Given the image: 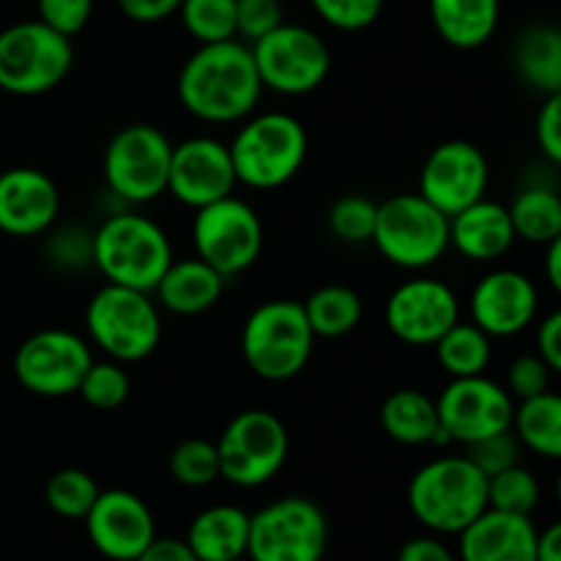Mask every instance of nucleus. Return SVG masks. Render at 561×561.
<instances>
[{
	"mask_svg": "<svg viewBox=\"0 0 561 561\" xmlns=\"http://www.w3.org/2000/svg\"><path fill=\"white\" fill-rule=\"evenodd\" d=\"M316 340L301 301L268 299L247 316L241 356L263 381H290L307 367Z\"/></svg>",
	"mask_w": 561,
	"mask_h": 561,
	"instance_id": "5",
	"label": "nucleus"
},
{
	"mask_svg": "<svg viewBox=\"0 0 561 561\" xmlns=\"http://www.w3.org/2000/svg\"><path fill=\"white\" fill-rule=\"evenodd\" d=\"M219 480L236 488H261L288 460L290 438L283 420L266 409H247L225 425L217 438Z\"/></svg>",
	"mask_w": 561,
	"mask_h": 561,
	"instance_id": "9",
	"label": "nucleus"
},
{
	"mask_svg": "<svg viewBox=\"0 0 561 561\" xmlns=\"http://www.w3.org/2000/svg\"><path fill=\"white\" fill-rule=\"evenodd\" d=\"M491 179L488 157L471 140L438 142L420 170V195L447 217L482 201Z\"/></svg>",
	"mask_w": 561,
	"mask_h": 561,
	"instance_id": "16",
	"label": "nucleus"
},
{
	"mask_svg": "<svg viewBox=\"0 0 561 561\" xmlns=\"http://www.w3.org/2000/svg\"><path fill=\"white\" fill-rule=\"evenodd\" d=\"M173 142L159 126L129 124L110 137L104 148V181L126 203H151L168 192Z\"/></svg>",
	"mask_w": 561,
	"mask_h": 561,
	"instance_id": "13",
	"label": "nucleus"
},
{
	"mask_svg": "<svg viewBox=\"0 0 561 561\" xmlns=\"http://www.w3.org/2000/svg\"><path fill=\"white\" fill-rule=\"evenodd\" d=\"M261 85L283 96H305L327 82L332 53L316 31L305 25L279 22L274 31L252 42Z\"/></svg>",
	"mask_w": 561,
	"mask_h": 561,
	"instance_id": "12",
	"label": "nucleus"
},
{
	"mask_svg": "<svg viewBox=\"0 0 561 561\" xmlns=\"http://www.w3.org/2000/svg\"><path fill=\"white\" fill-rule=\"evenodd\" d=\"M513 433L520 447L548 460L561 458V398L553 389L520 400L513 411Z\"/></svg>",
	"mask_w": 561,
	"mask_h": 561,
	"instance_id": "29",
	"label": "nucleus"
},
{
	"mask_svg": "<svg viewBox=\"0 0 561 561\" xmlns=\"http://www.w3.org/2000/svg\"><path fill=\"white\" fill-rule=\"evenodd\" d=\"M373 244L389 263L422 272L449 250V217L420 192H400L378 203Z\"/></svg>",
	"mask_w": 561,
	"mask_h": 561,
	"instance_id": "7",
	"label": "nucleus"
},
{
	"mask_svg": "<svg viewBox=\"0 0 561 561\" xmlns=\"http://www.w3.org/2000/svg\"><path fill=\"white\" fill-rule=\"evenodd\" d=\"M520 444L515 438L513 427L504 433H493V436L480 438L474 444H466V458L477 466L485 477L499 474V471L510 469V466L518 463Z\"/></svg>",
	"mask_w": 561,
	"mask_h": 561,
	"instance_id": "40",
	"label": "nucleus"
},
{
	"mask_svg": "<svg viewBox=\"0 0 561 561\" xmlns=\"http://www.w3.org/2000/svg\"><path fill=\"white\" fill-rule=\"evenodd\" d=\"M515 69L542 96L561 93V33L557 27L535 25L524 31L515 47Z\"/></svg>",
	"mask_w": 561,
	"mask_h": 561,
	"instance_id": "28",
	"label": "nucleus"
},
{
	"mask_svg": "<svg viewBox=\"0 0 561 561\" xmlns=\"http://www.w3.org/2000/svg\"><path fill=\"white\" fill-rule=\"evenodd\" d=\"M151 294H157L159 305L173 316H203L222 299L225 277L197 255L181 261L173 257Z\"/></svg>",
	"mask_w": 561,
	"mask_h": 561,
	"instance_id": "24",
	"label": "nucleus"
},
{
	"mask_svg": "<svg viewBox=\"0 0 561 561\" xmlns=\"http://www.w3.org/2000/svg\"><path fill=\"white\" fill-rule=\"evenodd\" d=\"M233 162L225 142L217 137H186L173 142L168 170V192L186 208H203L219 197L233 195Z\"/></svg>",
	"mask_w": 561,
	"mask_h": 561,
	"instance_id": "19",
	"label": "nucleus"
},
{
	"mask_svg": "<svg viewBox=\"0 0 561 561\" xmlns=\"http://www.w3.org/2000/svg\"><path fill=\"white\" fill-rule=\"evenodd\" d=\"M383 321L400 343L433 345L460 321V299L442 279H405L389 294Z\"/></svg>",
	"mask_w": 561,
	"mask_h": 561,
	"instance_id": "17",
	"label": "nucleus"
},
{
	"mask_svg": "<svg viewBox=\"0 0 561 561\" xmlns=\"http://www.w3.org/2000/svg\"><path fill=\"white\" fill-rule=\"evenodd\" d=\"M515 244L513 219L507 206L493 201H477L469 208L449 217V247L477 263H491L507 255Z\"/></svg>",
	"mask_w": 561,
	"mask_h": 561,
	"instance_id": "23",
	"label": "nucleus"
},
{
	"mask_svg": "<svg viewBox=\"0 0 561 561\" xmlns=\"http://www.w3.org/2000/svg\"><path fill=\"white\" fill-rule=\"evenodd\" d=\"M184 540L201 561L244 559L247 540H250V513L236 504H214L192 518Z\"/></svg>",
	"mask_w": 561,
	"mask_h": 561,
	"instance_id": "26",
	"label": "nucleus"
},
{
	"mask_svg": "<svg viewBox=\"0 0 561 561\" xmlns=\"http://www.w3.org/2000/svg\"><path fill=\"white\" fill-rule=\"evenodd\" d=\"M60 192L44 170L11 168L0 173V230L16 239L42 236L58 222Z\"/></svg>",
	"mask_w": 561,
	"mask_h": 561,
	"instance_id": "21",
	"label": "nucleus"
},
{
	"mask_svg": "<svg viewBox=\"0 0 561 561\" xmlns=\"http://www.w3.org/2000/svg\"><path fill=\"white\" fill-rule=\"evenodd\" d=\"M135 561H201L179 537H153L151 546Z\"/></svg>",
	"mask_w": 561,
	"mask_h": 561,
	"instance_id": "49",
	"label": "nucleus"
},
{
	"mask_svg": "<svg viewBox=\"0 0 561 561\" xmlns=\"http://www.w3.org/2000/svg\"><path fill=\"white\" fill-rule=\"evenodd\" d=\"M378 203L365 195H345L329 208V230L345 244H365L376 230Z\"/></svg>",
	"mask_w": 561,
	"mask_h": 561,
	"instance_id": "38",
	"label": "nucleus"
},
{
	"mask_svg": "<svg viewBox=\"0 0 561 561\" xmlns=\"http://www.w3.org/2000/svg\"><path fill=\"white\" fill-rule=\"evenodd\" d=\"M192 244L203 263L233 279L255 266L263 252V222L255 208L241 197L228 195L195 208Z\"/></svg>",
	"mask_w": 561,
	"mask_h": 561,
	"instance_id": "11",
	"label": "nucleus"
},
{
	"mask_svg": "<svg viewBox=\"0 0 561 561\" xmlns=\"http://www.w3.org/2000/svg\"><path fill=\"white\" fill-rule=\"evenodd\" d=\"M409 510L431 535L458 537L488 510V477L466 455H444L411 477Z\"/></svg>",
	"mask_w": 561,
	"mask_h": 561,
	"instance_id": "3",
	"label": "nucleus"
},
{
	"mask_svg": "<svg viewBox=\"0 0 561 561\" xmlns=\"http://www.w3.org/2000/svg\"><path fill=\"white\" fill-rule=\"evenodd\" d=\"M493 337L471 321H458L433 343L436 359L449 378H469L488 373L493 359Z\"/></svg>",
	"mask_w": 561,
	"mask_h": 561,
	"instance_id": "32",
	"label": "nucleus"
},
{
	"mask_svg": "<svg viewBox=\"0 0 561 561\" xmlns=\"http://www.w3.org/2000/svg\"><path fill=\"white\" fill-rule=\"evenodd\" d=\"M537 142L546 159L553 164L561 162V93H551L537 113Z\"/></svg>",
	"mask_w": 561,
	"mask_h": 561,
	"instance_id": "45",
	"label": "nucleus"
},
{
	"mask_svg": "<svg viewBox=\"0 0 561 561\" xmlns=\"http://www.w3.org/2000/svg\"><path fill=\"white\" fill-rule=\"evenodd\" d=\"M129 373H126V367L115 359H93L91 367L85 370V376H82L80 389H77V394L96 411L121 409V405L129 400Z\"/></svg>",
	"mask_w": 561,
	"mask_h": 561,
	"instance_id": "36",
	"label": "nucleus"
},
{
	"mask_svg": "<svg viewBox=\"0 0 561 561\" xmlns=\"http://www.w3.org/2000/svg\"><path fill=\"white\" fill-rule=\"evenodd\" d=\"M540 296L537 285L515 268L488 272L469 299L471 323L488 337H515L535 323Z\"/></svg>",
	"mask_w": 561,
	"mask_h": 561,
	"instance_id": "20",
	"label": "nucleus"
},
{
	"mask_svg": "<svg viewBox=\"0 0 561 561\" xmlns=\"http://www.w3.org/2000/svg\"><path fill=\"white\" fill-rule=\"evenodd\" d=\"M82 520L91 546L110 561H135L157 537V520L146 499L124 488L99 491Z\"/></svg>",
	"mask_w": 561,
	"mask_h": 561,
	"instance_id": "18",
	"label": "nucleus"
},
{
	"mask_svg": "<svg viewBox=\"0 0 561 561\" xmlns=\"http://www.w3.org/2000/svg\"><path fill=\"white\" fill-rule=\"evenodd\" d=\"M239 561H241V559H239Z\"/></svg>",
	"mask_w": 561,
	"mask_h": 561,
	"instance_id": "52",
	"label": "nucleus"
},
{
	"mask_svg": "<svg viewBox=\"0 0 561 561\" xmlns=\"http://www.w3.org/2000/svg\"><path fill=\"white\" fill-rule=\"evenodd\" d=\"M537 356L553 373L561 370V312H551V316L540 321V329H537Z\"/></svg>",
	"mask_w": 561,
	"mask_h": 561,
	"instance_id": "47",
	"label": "nucleus"
},
{
	"mask_svg": "<svg viewBox=\"0 0 561 561\" xmlns=\"http://www.w3.org/2000/svg\"><path fill=\"white\" fill-rule=\"evenodd\" d=\"M378 422L392 442L405 444V447H427V444L444 447V444H449V438L442 431V422H438L436 400L422 389H394L381 403Z\"/></svg>",
	"mask_w": 561,
	"mask_h": 561,
	"instance_id": "25",
	"label": "nucleus"
},
{
	"mask_svg": "<svg viewBox=\"0 0 561 561\" xmlns=\"http://www.w3.org/2000/svg\"><path fill=\"white\" fill-rule=\"evenodd\" d=\"M47 255L60 268H82L93 266V233L85 228H64L53 233L47 247Z\"/></svg>",
	"mask_w": 561,
	"mask_h": 561,
	"instance_id": "44",
	"label": "nucleus"
},
{
	"mask_svg": "<svg viewBox=\"0 0 561 561\" xmlns=\"http://www.w3.org/2000/svg\"><path fill=\"white\" fill-rule=\"evenodd\" d=\"M93 354L85 337L69 329H42L14 354V376L36 398H69L80 389Z\"/></svg>",
	"mask_w": 561,
	"mask_h": 561,
	"instance_id": "14",
	"label": "nucleus"
},
{
	"mask_svg": "<svg viewBox=\"0 0 561 561\" xmlns=\"http://www.w3.org/2000/svg\"><path fill=\"white\" fill-rule=\"evenodd\" d=\"M398 561H458V553L438 535H420L400 546Z\"/></svg>",
	"mask_w": 561,
	"mask_h": 561,
	"instance_id": "46",
	"label": "nucleus"
},
{
	"mask_svg": "<svg viewBox=\"0 0 561 561\" xmlns=\"http://www.w3.org/2000/svg\"><path fill=\"white\" fill-rule=\"evenodd\" d=\"M99 491L102 488L96 485V480L88 471L60 469L47 480L44 499H47V507L58 518L82 520L88 515V510L93 507V502H96Z\"/></svg>",
	"mask_w": 561,
	"mask_h": 561,
	"instance_id": "34",
	"label": "nucleus"
},
{
	"mask_svg": "<svg viewBox=\"0 0 561 561\" xmlns=\"http://www.w3.org/2000/svg\"><path fill=\"white\" fill-rule=\"evenodd\" d=\"M438 422L449 444H474L513 427L515 400L499 381L482 376L453 378L436 398Z\"/></svg>",
	"mask_w": 561,
	"mask_h": 561,
	"instance_id": "15",
	"label": "nucleus"
},
{
	"mask_svg": "<svg viewBox=\"0 0 561 561\" xmlns=\"http://www.w3.org/2000/svg\"><path fill=\"white\" fill-rule=\"evenodd\" d=\"M507 211L510 219H513L515 239L540 247L561 239V197L553 186H526L515 195Z\"/></svg>",
	"mask_w": 561,
	"mask_h": 561,
	"instance_id": "30",
	"label": "nucleus"
},
{
	"mask_svg": "<svg viewBox=\"0 0 561 561\" xmlns=\"http://www.w3.org/2000/svg\"><path fill=\"white\" fill-rule=\"evenodd\" d=\"M173 257L170 236L146 214H113L93 230V266L113 285L151 294Z\"/></svg>",
	"mask_w": 561,
	"mask_h": 561,
	"instance_id": "4",
	"label": "nucleus"
},
{
	"mask_svg": "<svg viewBox=\"0 0 561 561\" xmlns=\"http://www.w3.org/2000/svg\"><path fill=\"white\" fill-rule=\"evenodd\" d=\"M316 14L337 31L356 33L381 16L383 0H310Z\"/></svg>",
	"mask_w": 561,
	"mask_h": 561,
	"instance_id": "39",
	"label": "nucleus"
},
{
	"mask_svg": "<svg viewBox=\"0 0 561 561\" xmlns=\"http://www.w3.org/2000/svg\"><path fill=\"white\" fill-rule=\"evenodd\" d=\"M181 107L206 124H239L261 102V77L247 44H201L181 66L175 82Z\"/></svg>",
	"mask_w": 561,
	"mask_h": 561,
	"instance_id": "1",
	"label": "nucleus"
},
{
	"mask_svg": "<svg viewBox=\"0 0 561 561\" xmlns=\"http://www.w3.org/2000/svg\"><path fill=\"white\" fill-rule=\"evenodd\" d=\"M38 20L64 36H77L93 14V0H36Z\"/></svg>",
	"mask_w": 561,
	"mask_h": 561,
	"instance_id": "43",
	"label": "nucleus"
},
{
	"mask_svg": "<svg viewBox=\"0 0 561 561\" xmlns=\"http://www.w3.org/2000/svg\"><path fill=\"white\" fill-rule=\"evenodd\" d=\"M537 561H561V526L551 524L537 531Z\"/></svg>",
	"mask_w": 561,
	"mask_h": 561,
	"instance_id": "50",
	"label": "nucleus"
},
{
	"mask_svg": "<svg viewBox=\"0 0 561 561\" xmlns=\"http://www.w3.org/2000/svg\"><path fill=\"white\" fill-rule=\"evenodd\" d=\"M283 22L279 0H236V36L257 42Z\"/></svg>",
	"mask_w": 561,
	"mask_h": 561,
	"instance_id": "42",
	"label": "nucleus"
},
{
	"mask_svg": "<svg viewBox=\"0 0 561 561\" xmlns=\"http://www.w3.org/2000/svg\"><path fill=\"white\" fill-rule=\"evenodd\" d=\"M186 33L197 44L228 42L236 36V0H181L179 11Z\"/></svg>",
	"mask_w": 561,
	"mask_h": 561,
	"instance_id": "35",
	"label": "nucleus"
},
{
	"mask_svg": "<svg viewBox=\"0 0 561 561\" xmlns=\"http://www.w3.org/2000/svg\"><path fill=\"white\" fill-rule=\"evenodd\" d=\"M301 307H305L312 334L323 340L351 334L362 323V312H365L362 296L348 285H323L312 290L310 299L301 301Z\"/></svg>",
	"mask_w": 561,
	"mask_h": 561,
	"instance_id": "31",
	"label": "nucleus"
},
{
	"mask_svg": "<svg viewBox=\"0 0 561 561\" xmlns=\"http://www.w3.org/2000/svg\"><path fill=\"white\" fill-rule=\"evenodd\" d=\"M537 531L531 515L488 507L458 535V561H537Z\"/></svg>",
	"mask_w": 561,
	"mask_h": 561,
	"instance_id": "22",
	"label": "nucleus"
},
{
	"mask_svg": "<svg viewBox=\"0 0 561 561\" xmlns=\"http://www.w3.org/2000/svg\"><path fill=\"white\" fill-rule=\"evenodd\" d=\"M542 499L535 471L515 463L499 474L488 477V507L510 515H531Z\"/></svg>",
	"mask_w": 561,
	"mask_h": 561,
	"instance_id": "33",
	"label": "nucleus"
},
{
	"mask_svg": "<svg viewBox=\"0 0 561 561\" xmlns=\"http://www.w3.org/2000/svg\"><path fill=\"white\" fill-rule=\"evenodd\" d=\"M329 546V520L307 496H283L250 515V561H321Z\"/></svg>",
	"mask_w": 561,
	"mask_h": 561,
	"instance_id": "10",
	"label": "nucleus"
},
{
	"mask_svg": "<svg viewBox=\"0 0 561 561\" xmlns=\"http://www.w3.org/2000/svg\"><path fill=\"white\" fill-rule=\"evenodd\" d=\"M551 367L537 354L515 356L507 367V392L513 400H529L551 389Z\"/></svg>",
	"mask_w": 561,
	"mask_h": 561,
	"instance_id": "41",
	"label": "nucleus"
},
{
	"mask_svg": "<svg viewBox=\"0 0 561 561\" xmlns=\"http://www.w3.org/2000/svg\"><path fill=\"white\" fill-rule=\"evenodd\" d=\"M75 64L71 38L42 20L14 22L0 31V91L11 96H42L53 91Z\"/></svg>",
	"mask_w": 561,
	"mask_h": 561,
	"instance_id": "8",
	"label": "nucleus"
},
{
	"mask_svg": "<svg viewBox=\"0 0 561 561\" xmlns=\"http://www.w3.org/2000/svg\"><path fill=\"white\" fill-rule=\"evenodd\" d=\"M179 5L181 0H118V9L124 11V16H129L131 22H140V25L168 20L170 14L179 11Z\"/></svg>",
	"mask_w": 561,
	"mask_h": 561,
	"instance_id": "48",
	"label": "nucleus"
},
{
	"mask_svg": "<svg viewBox=\"0 0 561 561\" xmlns=\"http://www.w3.org/2000/svg\"><path fill=\"white\" fill-rule=\"evenodd\" d=\"M236 181L250 190H279L305 168L310 137L305 124L290 113L247 115L228 142Z\"/></svg>",
	"mask_w": 561,
	"mask_h": 561,
	"instance_id": "2",
	"label": "nucleus"
},
{
	"mask_svg": "<svg viewBox=\"0 0 561 561\" xmlns=\"http://www.w3.org/2000/svg\"><path fill=\"white\" fill-rule=\"evenodd\" d=\"M546 277L553 290H561V239L546 244Z\"/></svg>",
	"mask_w": 561,
	"mask_h": 561,
	"instance_id": "51",
	"label": "nucleus"
},
{
	"mask_svg": "<svg viewBox=\"0 0 561 561\" xmlns=\"http://www.w3.org/2000/svg\"><path fill=\"white\" fill-rule=\"evenodd\" d=\"M431 20L449 47L477 49L496 33L502 0H431Z\"/></svg>",
	"mask_w": 561,
	"mask_h": 561,
	"instance_id": "27",
	"label": "nucleus"
},
{
	"mask_svg": "<svg viewBox=\"0 0 561 561\" xmlns=\"http://www.w3.org/2000/svg\"><path fill=\"white\" fill-rule=\"evenodd\" d=\"M85 329L91 343L110 359L129 365L148 359L157 351L162 340V316L146 290L104 283L88 301Z\"/></svg>",
	"mask_w": 561,
	"mask_h": 561,
	"instance_id": "6",
	"label": "nucleus"
},
{
	"mask_svg": "<svg viewBox=\"0 0 561 561\" xmlns=\"http://www.w3.org/2000/svg\"><path fill=\"white\" fill-rule=\"evenodd\" d=\"M170 474L184 488H208L219 480L217 444L208 438H184L170 453Z\"/></svg>",
	"mask_w": 561,
	"mask_h": 561,
	"instance_id": "37",
	"label": "nucleus"
}]
</instances>
